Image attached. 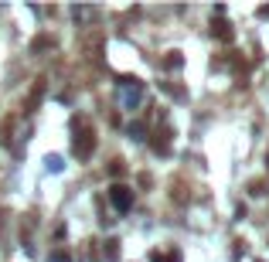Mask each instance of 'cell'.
Returning a JSON list of instances; mask_svg holds the SVG:
<instances>
[{
    "mask_svg": "<svg viewBox=\"0 0 269 262\" xmlns=\"http://www.w3.org/2000/svg\"><path fill=\"white\" fill-rule=\"evenodd\" d=\"M150 259H154V262H181V255H160V252H154Z\"/></svg>",
    "mask_w": 269,
    "mask_h": 262,
    "instance_id": "3957f363",
    "label": "cell"
},
{
    "mask_svg": "<svg viewBox=\"0 0 269 262\" xmlns=\"http://www.w3.org/2000/svg\"><path fill=\"white\" fill-rule=\"evenodd\" d=\"M215 27H218V38H225V41L232 38V27H228V24H215Z\"/></svg>",
    "mask_w": 269,
    "mask_h": 262,
    "instance_id": "277c9868",
    "label": "cell"
},
{
    "mask_svg": "<svg viewBox=\"0 0 269 262\" xmlns=\"http://www.w3.org/2000/svg\"><path fill=\"white\" fill-rule=\"evenodd\" d=\"M92 147H96V143H92V133H89V129H82L79 137H75V153H79V157H89Z\"/></svg>",
    "mask_w": 269,
    "mask_h": 262,
    "instance_id": "7a4b0ae2",
    "label": "cell"
},
{
    "mask_svg": "<svg viewBox=\"0 0 269 262\" xmlns=\"http://www.w3.org/2000/svg\"><path fill=\"white\" fill-rule=\"evenodd\" d=\"M109 201H112L116 211H130V208H133V191L123 187V184H116V187H109Z\"/></svg>",
    "mask_w": 269,
    "mask_h": 262,
    "instance_id": "6da1fadb",
    "label": "cell"
},
{
    "mask_svg": "<svg viewBox=\"0 0 269 262\" xmlns=\"http://www.w3.org/2000/svg\"><path fill=\"white\" fill-rule=\"evenodd\" d=\"M51 262H72V259H68V252H55V255H51Z\"/></svg>",
    "mask_w": 269,
    "mask_h": 262,
    "instance_id": "5b68a950",
    "label": "cell"
}]
</instances>
